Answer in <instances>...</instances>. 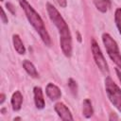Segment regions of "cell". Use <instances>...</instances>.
<instances>
[{
  "mask_svg": "<svg viewBox=\"0 0 121 121\" xmlns=\"http://www.w3.org/2000/svg\"><path fill=\"white\" fill-rule=\"evenodd\" d=\"M46 9L51 22L55 25L60 35V45L62 53L65 57L70 58L72 56V36L69 26L59 10L49 2L46 3Z\"/></svg>",
  "mask_w": 121,
  "mask_h": 121,
  "instance_id": "obj_1",
  "label": "cell"
},
{
  "mask_svg": "<svg viewBox=\"0 0 121 121\" xmlns=\"http://www.w3.org/2000/svg\"><path fill=\"white\" fill-rule=\"evenodd\" d=\"M21 8L24 9L25 14L29 22V24L34 27L37 33L40 35L43 43L47 46L51 45V39L48 34V31L45 27V25L40 16V14L34 9V8L26 1V0H18Z\"/></svg>",
  "mask_w": 121,
  "mask_h": 121,
  "instance_id": "obj_2",
  "label": "cell"
},
{
  "mask_svg": "<svg viewBox=\"0 0 121 121\" xmlns=\"http://www.w3.org/2000/svg\"><path fill=\"white\" fill-rule=\"evenodd\" d=\"M102 42L110 59L115 64V72L119 81L121 82V53L119 51L117 43L113 40V38L109 33L102 34Z\"/></svg>",
  "mask_w": 121,
  "mask_h": 121,
  "instance_id": "obj_3",
  "label": "cell"
},
{
  "mask_svg": "<svg viewBox=\"0 0 121 121\" xmlns=\"http://www.w3.org/2000/svg\"><path fill=\"white\" fill-rule=\"evenodd\" d=\"M105 90L111 103L121 112V89L110 77L105 78Z\"/></svg>",
  "mask_w": 121,
  "mask_h": 121,
  "instance_id": "obj_4",
  "label": "cell"
},
{
  "mask_svg": "<svg viewBox=\"0 0 121 121\" xmlns=\"http://www.w3.org/2000/svg\"><path fill=\"white\" fill-rule=\"evenodd\" d=\"M91 50L93 53V57L95 60V64L97 65V67L99 68V70L103 73V74H109V67H108V63L102 54V51L100 49V47L98 46L96 41L95 39L91 40Z\"/></svg>",
  "mask_w": 121,
  "mask_h": 121,
  "instance_id": "obj_5",
  "label": "cell"
},
{
  "mask_svg": "<svg viewBox=\"0 0 121 121\" xmlns=\"http://www.w3.org/2000/svg\"><path fill=\"white\" fill-rule=\"evenodd\" d=\"M54 109H55V112H57V114L59 115V117L61 120L68 121V120H73L74 119L70 110L67 108V106L64 103H62V102L56 103L55 106H54Z\"/></svg>",
  "mask_w": 121,
  "mask_h": 121,
  "instance_id": "obj_6",
  "label": "cell"
},
{
  "mask_svg": "<svg viewBox=\"0 0 121 121\" xmlns=\"http://www.w3.org/2000/svg\"><path fill=\"white\" fill-rule=\"evenodd\" d=\"M45 93H46V95L53 101L60 98L61 96V92L60 90V88L53 84V83H48L45 87Z\"/></svg>",
  "mask_w": 121,
  "mask_h": 121,
  "instance_id": "obj_7",
  "label": "cell"
},
{
  "mask_svg": "<svg viewBox=\"0 0 121 121\" xmlns=\"http://www.w3.org/2000/svg\"><path fill=\"white\" fill-rule=\"evenodd\" d=\"M33 95H34V103L37 109L42 110L44 108V99L43 95V90L39 86H35L33 88Z\"/></svg>",
  "mask_w": 121,
  "mask_h": 121,
  "instance_id": "obj_8",
  "label": "cell"
},
{
  "mask_svg": "<svg viewBox=\"0 0 121 121\" xmlns=\"http://www.w3.org/2000/svg\"><path fill=\"white\" fill-rule=\"evenodd\" d=\"M10 103H11L13 111L17 112V111H19L21 109L22 103H23V95H22L20 91H15L12 94L11 99H10Z\"/></svg>",
  "mask_w": 121,
  "mask_h": 121,
  "instance_id": "obj_9",
  "label": "cell"
},
{
  "mask_svg": "<svg viewBox=\"0 0 121 121\" xmlns=\"http://www.w3.org/2000/svg\"><path fill=\"white\" fill-rule=\"evenodd\" d=\"M12 43L13 47L16 50V52L20 55H24L26 53V47L18 34H13L12 35Z\"/></svg>",
  "mask_w": 121,
  "mask_h": 121,
  "instance_id": "obj_10",
  "label": "cell"
},
{
  "mask_svg": "<svg viewBox=\"0 0 121 121\" xmlns=\"http://www.w3.org/2000/svg\"><path fill=\"white\" fill-rule=\"evenodd\" d=\"M23 67L24 69L26 70V72L31 77V78H39V73L36 69V67L34 66V64L29 61L28 60H25L23 61Z\"/></svg>",
  "mask_w": 121,
  "mask_h": 121,
  "instance_id": "obj_11",
  "label": "cell"
},
{
  "mask_svg": "<svg viewBox=\"0 0 121 121\" xmlns=\"http://www.w3.org/2000/svg\"><path fill=\"white\" fill-rule=\"evenodd\" d=\"M93 113H94V110H93L91 100L88 98L84 99L82 102V114H83V116L86 118H90L93 115Z\"/></svg>",
  "mask_w": 121,
  "mask_h": 121,
  "instance_id": "obj_12",
  "label": "cell"
},
{
  "mask_svg": "<svg viewBox=\"0 0 121 121\" xmlns=\"http://www.w3.org/2000/svg\"><path fill=\"white\" fill-rule=\"evenodd\" d=\"M114 21H115V25L116 27L121 35V8H118L115 9L114 12Z\"/></svg>",
  "mask_w": 121,
  "mask_h": 121,
  "instance_id": "obj_13",
  "label": "cell"
},
{
  "mask_svg": "<svg viewBox=\"0 0 121 121\" xmlns=\"http://www.w3.org/2000/svg\"><path fill=\"white\" fill-rule=\"evenodd\" d=\"M94 3L96 7V9L98 10H100L101 12H106L107 9H108V5L103 1V0H94Z\"/></svg>",
  "mask_w": 121,
  "mask_h": 121,
  "instance_id": "obj_14",
  "label": "cell"
},
{
  "mask_svg": "<svg viewBox=\"0 0 121 121\" xmlns=\"http://www.w3.org/2000/svg\"><path fill=\"white\" fill-rule=\"evenodd\" d=\"M68 86H69V89L71 90V92L73 93V95H77L78 85H77V82L73 78H69L68 79Z\"/></svg>",
  "mask_w": 121,
  "mask_h": 121,
  "instance_id": "obj_15",
  "label": "cell"
},
{
  "mask_svg": "<svg viewBox=\"0 0 121 121\" xmlns=\"http://www.w3.org/2000/svg\"><path fill=\"white\" fill-rule=\"evenodd\" d=\"M1 20H2L3 24H8V22H9L8 16L6 15V13H5V10H4L3 7H1Z\"/></svg>",
  "mask_w": 121,
  "mask_h": 121,
  "instance_id": "obj_16",
  "label": "cell"
},
{
  "mask_svg": "<svg viewBox=\"0 0 121 121\" xmlns=\"http://www.w3.org/2000/svg\"><path fill=\"white\" fill-rule=\"evenodd\" d=\"M58 2V4L61 7V8H65L67 5V0H56Z\"/></svg>",
  "mask_w": 121,
  "mask_h": 121,
  "instance_id": "obj_17",
  "label": "cell"
},
{
  "mask_svg": "<svg viewBox=\"0 0 121 121\" xmlns=\"http://www.w3.org/2000/svg\"><path fill=\"white\" fill-rule=\"evenodd\" d=\"M7 7H8V9L10 10V12H11L12 14H14V13H15V9H14V7H13L10 3H7Z\"/></svg>",
  "mask_w": 121,
  "mask_h": 121,
  "instance_id": "obj_18",
  "label": "cell"
},
{
  "mask_svg": "<svg viewBox=\"0 0 121 121\" xmlns=\"http://www.w3.org/2000/svg\"><path fill=\"white\" fill-rule=\"evenodd\" d=\"M0 98H1V99H0V104L2 105V104L4 103V101H5V98H6V95H5L4 94H1V95H0Z\"/></svg>",
  "mask_w": 121,
  "mask_h": 121,
  "instance_id": "obj_19",
  "label": "cell"
},
{
  "mask_svg": "<svg viewBox=\"0 0 121 121\" xmlns=\"http://www.w3.org/2000/svg\"><path fill=\"white\" fill-rule=\"evenodd\" d=\"M112 119H115V120H116V119H118V117H117L115 114H112V115H111V117H110V120H112Z\"/></svg>",
  "mask_w": 121,
  "mask_h": 121,
  "instance_id": "obj_20",
  "label": "cell"
},
{
  "mask_svg": "<svg viewBox=\"0 0 121 121\" xmlns=\"http://www.w3.org/2000/svg\"><path fill=\"white\" fill-rule=\"evenodd\" d=\"M103 1H104V2H105V3H106L108 6H109V7L111 6V0H103Z\"/></svg>",
  "mask_w": 121,
  "mask_h": 121,
  "instance_id": "obj_21",
  "label": "cell"
},
{
  "mask_svg": "<svg viewBox=\"0 0 121 121\" xmlns=\"http://www.w3.org/2000/svg\"><path fill=\"white\" fill-rule=\"evenodd\" d=\"M21 119V117H15L14 118V120H20Z\"/></svg>",
  "mask_w": 121,
  "mask_h": 121,
  "instance_id": "obj_22",
  "label": "cell"
},
{
  "mask_svg": "<svg viewBox=\"0 0 121 121\" xmlns=\"http://www.w3.org/2000/svg\"><path fill=\"white\" fill-rule=\"evenodd\" d=\"M1 1H4V0H1Z\"/></svg>",
  "mask_w": 121,
  "mask_h": 121,
  "instance_id": "obj_23",
  "label": "cell"
}]
</instances>
